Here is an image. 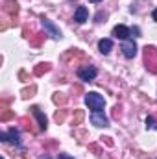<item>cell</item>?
<instances>
[{
    "label": "cell",
    "instance_id": "8992f818",
    "mask_svg": "<svg viewBox=\"0 0 157 159\" xmlns=\"http://www.w3.org/2000/svg\"><path fill=\"white\" fill-rule=\"evenodd\" d=\"M113 35L118 37V39H122V41H126V39H129L131 30L128 26H124V24H118V26H115V30H113Z\"/></svg>",
    "mask_w": 157,
    "mask_h": 159
},
{
    "label": "cell",
    "instance_id": "7a4b0ae2",
    "mask_svg": "<svg viewBox=\"0 0 157 159\" xmlns=\"http://www.w3.org/2000/svg\"><path fill=\"white\" fill-rule=\"evenodd\" d=\"M96 74H98V70L92 65H85V67H79L78 69V78L83 80V81H92L96 78Z\"/></svg>",
    "mask_w": 157,
    "mask_h": 159
},
{
    "label": "cell",
    "instance_id": "9a60e30c",
    "mask_svg": "<svg viewBox=\"0 0 157 159\" xmlns=\"http://www.w3.org/2000/svg\"><path fill=\"white\" fill-rule=\"evenodd\" d=\"M89 2H100V0H89Z\"/></svg>",
    "mask_w": 157,
    "mask_h": 159
},
{
    "label": "cell",
    "instance_id": "5b68a950",
    "mask_svg": "<svg viewBox=\"0 0 157 159\" xmlns=\"http://www.w3.org/2000/svg\"><path fill=\"white\" fill-rule=\"evenodd\" d=\"M43 28L48 32V35H52L54 39H61V30L48 19H43Z\"/></svg>",
    "mask_w": 157,
    "mask_h": 159
},
{
    "label": "cell",
    "instance_id": "5bb4252c",
    "mask_svg": "<svg viewBox=\"0 0 157 159\" xmlns=\"http://www.w3.org/2000/svg\"><path fill=\"white\" fill-rule=\"evenodd\" d=\"M41 159H50V157H48V156H43V157H41Z\"/></svg>",
    "mask_w": 157,
    "mask_h": 159
},
{
    "label": "cell",
    "instance_id": "9c48e42d",
    "mask_svg": "<svg viewBox=\"0 0 157 159\" xmlns=\"http://www.w3.org/2000/svg\"><path fill=\"white\" fill-rule=\"evenodd\" d=\"M98 50L105 56V54H109L111 50H113V41L111 39H100L98 41Z\"/></svg>",
    "mask_w": 157,
    "mask_h": 159
},
{
    "label": "cell",
    "instance_id": "7c38bea8",
    "mask_svg": "<svg viewBox=\"0 0 157 159\" xmlns=\"http://www.w3.org/2000/svg\"><path fill=\"white\" fill-rule=\"evenodd\" d=\"M57 159H74V157H72V156H69V154H59Z\"/></svg>",
    "mask_w": 157,
    "mask_h": 159
},
{
    "label": "cell",
    "instance_id": "6da1fadb",
    "mask_svg": "<svg viewBox=\"0 0 157 159\" xmlns=\"http://www.w3.org/2000/svg\"><path fill=\"white\" fill-rule=\"evenodd\" d=\"M85 104H87V107H89V109H92V111H102V109H104V106H105V100H104V96H102V94H98V93L91 91V93H87V94H85Z\"/></svg>",
    "mask_w": 157,
    "mask_h": 159
},
{
    "label": "cell",
    "instance_id": "30bf717a",
    "mask_svg": "<svg viewBox=\"0 0 157 159\" xmlns=\"http://www.w3.org/2000/svg\"><path fill=\"white\" fill-rule=\"evenodd\" d=\"M32 111H34V115H35L37 120H39V128H41V129H46V117L41 113V109H39V107H34Z\"/></svg>",
    "mask_w": 157,
    "mask_h": 159
},
{
    "label": "cell",
    "instance_id": "3957f363",
    "mask_svg": "<svg viewBox=\"0 0 157 159\" xmlns=\"http://www.w3.org/2000/svg\"><path fill=\"white\" fill-rule=\"evenodd\" d=\"M120 50H122V54H124L128 59H131V57H135V56H137V44H135L131 39L124 41V43H122V46H120Z\"/></svg>",
    "mask_w": 157,
    "mask_h": 159
},
{
    "label": "cell",
    "instance_id": "277c9868",
    "mask_svg": "<svg viewBox=\"0 0 157 159\" xmlns=\"http://www.w3.org/2000/svg\"><path fill=\"white\" fill-rule=\"evenodd\" d=\"M91 122L94 126H98V128H107L109 126V120L104 115V111H92L91 113Z\"/></svg>",
    "mask_w": 157,
    "mask_h": 159
},
{
    "label": "cell",
    "instance_id": "ba28073f",
    "mask_svg": "<svg viewBox=\"0 0 157 159\" xmlns=\"http://www.w3.org/2000/svg\"><path fill=\"white\" fill-rule=\"evenodd\" d=\"M0 141H2V143H7V141H11V143L19 144V131H17L15 128H11L7 133H0Z\"/></svg>",
    "mask_w": 157,
    "mask_h": 159
},
{
    "label": "cell",
    "instance_id": "8fae6325",
    "mask_svg": "<svg viewBox=\"0 0 157 159\" xmlns=\"http://www.w3.org/2000/svg\"><path fill=\"white\" fill-rule=\"evenodd\" d=\"M146 128L150 129V128H155V120H154V117H148L146 119Z\"/></svg>",
    "mask_w": 157,
    "mask_h": 159
},
{
    "label": "cell",
    "instance_id": "4fadbf2b",
    "mask_svg": "<svg viewBox=\"0 0 157 159\" xmlns=\"http://www.w3.org/2000/svg\"><path fill=\"white\" fill-rule=\"evenodd\" d=\"M152 19H154V20H155V22H157V7H155V9H154V13H152Z\"/></svg>",
    "mask_w": 157,
    "mask_h": 159
},
{
    "label": "cell",
    "instance_id": "52a82bcc",
    "mask_svg": "<svg viewBox=\"0 0 157 159\" xmlns=\"http://www.w3.org/2000/svg\"><path fill=\"white\" fill-rule=\"evenodd\" d=\"M87 19H89L87 7H85V6H78L76 11H74V20H76L78 24H83V22H87Z\"/></svg>",
    "mask_w": 157,
    "mask_h": 159
}]
</instances>
